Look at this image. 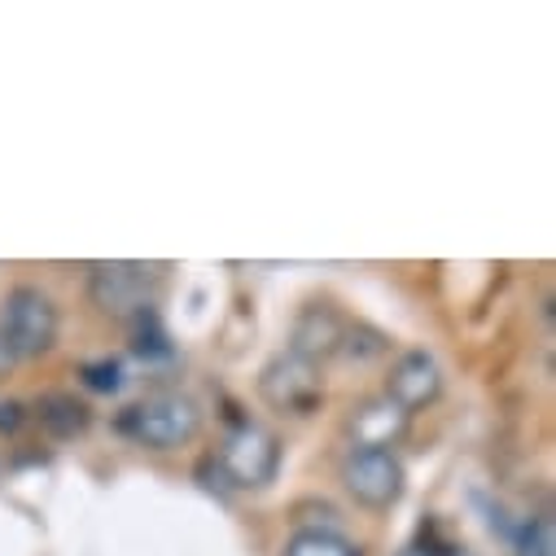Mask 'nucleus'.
<instances>
[{
  "instance_id": "nucleus-1",
  "label": "nucleus",
  "mask_w": 556,
  "mask_h": 556,
  "mask_svg": "<svg viewBox=\"0 0 556 556\" xmlns=\"http://www.w3.org/2000/svg\"><path fill=\"white\" fill-rule=\"evenodd\" d=\"M202 430V407L189 394H154L123 407L118 416V434L141 443L150 452H176L189 447Z\"/></svg>"
},
{
  "instance_id": "nucleus-2",
  "label": "nucleus",
  "mask_w": 556,
  "mask_h": 556,
  "mask_svg": "<svg viewBox=\"0 0 556 556\" xmlns=\"http://www.w3.org/2000/svg\"><path fill=\"white\" fill-rule=\"evenodd\" d=\"M159 290H163V267L159 263L114 258V263H92L88 267V299L105 316H118V320H136V316L154 312Z\"/></svg>"
},
{
  "instance_id": "nucleus-3",
  "label": "nucleus",
  "mask_w": 556,
  "mask_h": 556,
  "mask_svg": "<svg viewBox=\"0 0 556 556\" xmlns=\"http://www.w3.org/2000/svg\"><path fill=\"white\" fill-rule=\"evenodd\" d=\"M215 460L228 473L232 491L237 486L241 491H258V486H271L276 473H281V439H276L271 430H263V426H254V421H237L224 434Z\"/></svg>"
},
{
  "instance_id": "nucleus-4",
  "label": "nucleus",
  "mask_w": 556,
  "mask_h": 556,
  "mask_svg": "<svg viewBox=\"0 0 556 556\" xmlns=\"http://www.w3.org/2000/svg\"><path fill=\"white\" fill-rule=\"evenodd\" d=\"M58 329L62 316L53 307V299L40 286H14L5 299V316H0V333L14 346L18 359H40L58 346Z\"/></svg>"
},
{
  "instance_id": "nucleus-5",
  "label": "nucleus",
  "mask_w": 556,
  "mask_h": 556,
  "mask_svg": "<svg viewBox=\"0 0 556 556\" xmlns=\"http://www.w3.org/2000/svg\"><path fill=\"white\" fill-rule=\"evenodd\" d=\"M258 394L267 407L290 412V416H312L325 403V377L320 364L294 355V351H276L258 368Z\"/></svg>"
},
{
  "instance_id": "nucleus-6",
  "label": "nucleus",
  "mask_w": 556,
  "mask_h": 556,
  "mask_svg": "<svg viewBox=\"0 0 556 556\" xmlns=\"http://www.w3.org/2000/svg\"><path fill=\"white\" fill-rule=\"evenodd\" d=\"M342 486L359 508L390 513L403 500L407 473H403V460L394 452H351L342 465Z\"/></svg>"
},
{
  "instance_id": "nucleus-7",
  "label": "nucleus",
  "mask_w": 556,
  "mask_h": 556,
  "mask_svg": "<svg viewBox=\"0 0 556 556\" xmlns=\"http://www.w3.org/2000/svg\"><path fill=\"white\" fill-rule=\"evenodd\" d=\"M443 394V368L430 351H403L394 364H390V377H386V399L399 403L407 416L430 407L434 399Z\"/></svg>"
},
{
  "instance_id": "nucleus-8",
  "label": "nucleus",
  "mask_w": 556,
  "mask_h": 556,
  "mask_svg": "<svg viewBox=\"0 0 556 556\" xmlns=\"http://www.w3.org/2000/svg\"><path fill=\"white\" fill-rule=\"evenodd\" d=\"M342 338H346L342 312L329 307V303H307L299 312L294 329H290V346L286 351H294V355H303L312 364H325V359H333L342 351Z\"/></svg>"
},
{
  "instance_id": "nucleus-9",
  "label": "nucleus",
  "mask_w": 556,
  "mask_h": 556,
  "mask_svg": "<svg viewBox=\"0 0 556 556\" xmlns=\"http://www.w3.org/2000/svg\"><path fill=\"white\" fill-rule=\"evenodd\" d=\"M407 421H412V416L399 403H390L386 394H377V399H368V403H359L351 412L346 434H351L355 452H390L407 434Z\"/></svg>"
},
{
  "instance_id": "nucleus-10",
  "label": "nucleus",
  "mask_w": 556,
  "mask_h": 556,
  "mask_svg": "<svg viewBox=\"0 0 556 556\" xmlns=\"http://www.w3.org/2000/svg\"><path fill=\"white\" fill-rule=\"evenodd\" d=\"M36 421L53 434V439H79L92 426V407L66 390H49L36 399Z\"/></svg>"
},
{
  "instance_id": "nucleus-11",
  "label": "nucleus",
  "mask_w": 556,
  "mask_h": 556,
  "mask_svg": "<svg viewBox=\"0 0 556 556\" xmlns=\"http://www.w3.org/2000/svg\"><path fill=\"white\" fill-rule=\"evenodd\" d=\"M286 556H364V552L338 530H299L286 543Z\"/></svg>"
},
{
  "instance_id": "nucleus-12",
  "label": "nucleus",
  "mask_w": 556,
  "mask_h": 556,
  "mask_svg": "<svg viewBox=\"0 0 556 556\" xmlns=\"http://www.w3.org/2000/svg\"><path fill=\"white\" fill-rule=\"evenodd\" d=\"M513 547H517V556H556V526H552V517H526L513 530Z\"/></svg>"
},
{
  "instance_id": "nucleus-13",
  "label": "nucleus",
  "mask_w": 556,
  "mask_h": 556,
  "mask_svg": "<svg viewBox=\"0 0 556 556\" xmlns=\"http://www.w3.org/2000/svg\"><path fill=\"white\" fill-rule=\"evenodd\" d=\"M338 355H346L355 364H368V359L390 355V338L381 329H372V325H346V338H342V351Z\"/></svg>"
},
{
  "instance_id": "nucleus-14",
  "label": "nucleus",
  "mask_w": 556,
  "mask_h": 556,
  "mask_svg": "<svg viewBox=\"0 0 556 556\" xmlns=\"http://www.w3.org/2000/svg\"><path fill=\"white\" fill-rule=\"evenodd\" d=\"M131 325H136V333H131V351H136V355H141V359H172L167 329L159 325V316H154V312L136 316Z\"/></svg>"
},
{
  "instance_id": "nucleus-15",
  "label": "nucleus",
  "mask_w": 556,
  "mask_h": 556,
  "mask_svg": "<svg viewBox=\"0 0 556 556\" xmlns=\"http://www.w3.org/2000/svg\"><path fill=\"white\" fill-rule=\"evenodd\" d=\"M79 377H84V386L97 390V394H114V390H123V381H127L118 359H88V364L79 368Z\"/></svg>"
},
{
  "instance_id": "nucleus-16",
  "label": "nucleus",
  "mask_w": 556,
  "mask_h": 556,
  "mask_svg": "<svg viewBox=\"0 0 556 556\" xmlns=\"http://www.w3.org/2000/svg\"><path fill=\"white\" fill-rule=\"evenodd\" d=\"M27 403H18V399H0V434H18L23 426H27Z\"/></svg>"
},
{
  "instance_id": "nucleus-17",
  "label": "nucleus",
  "mask_w": 556,
  "mask_h": 556,
  "mask_svg": "<svg viewBox=\"0 0 556 556\" xmlns=\"http://www.w3.org/2000/svg\"><path fill=\"white\" fill-rule=\"evenodd\" d=\"M14 364H18V355H14V346L5 342V333H0V377H10Z\"/></svg>"
}]
</instances>
